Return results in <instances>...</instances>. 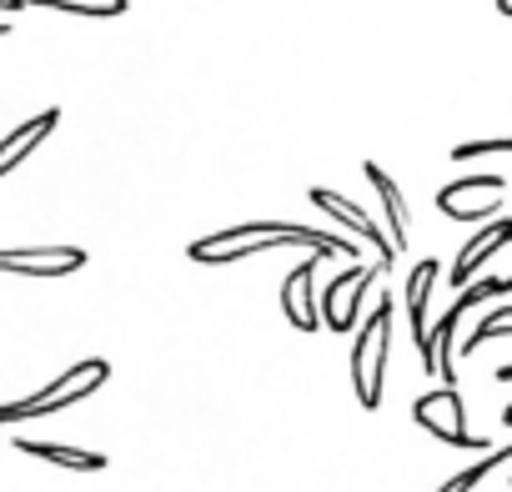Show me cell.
I'll use <instances>...</instances> for the list:
<instances>
[{
	"mask_svg": "<svg viewBox=\"0 0 512 492\" xmlns=\"http://www.w3.org/2000/svg\"><path fill=\"white\" fill-rule=\"evenodd\" d=\"M392 312H397V302H392V297H382V302L372 307V317H367V327H362L357 347H352V392H357L362 412H377V407H382L387 342H392Z\"/></svg>",
	"mask_w": 512,
	"mask_h": 492,
	"instance_id": "obj_3",
	"label": "cell"
},
{
	"mask_svg": "<svg viewBox=\"0 0 512 492\" xmlns=\"http://www.w3.org/2000/svg\"><path fill=\"white\" fill-rule=\"evenodd\" d=\"M307 201H312L317 211L337 216L342 226H352V231H357V236L372 246V252H377V262L392 272V262H397V241H392V231H382V226H377V221H372V216L357 206V201H347L342 191H327V186H312V191H307Z\"/></svg>",
	"mask_w": 512,
	"mask_h": 492,
	"instance_id": "obj_6",
	"label": "cell"
},
{
	"mask_svg": "<svg viewBox=\"0 0 512 492\" xmlns=\"http://www.w3.org/2000/svg\"><path fill=\"white\" fill-rule=\"evenodd\" d=\"M272 246H307V252H327V257H362V241L352 236H332L317 226H297V221H246V226H226L211 231L201 241L186 246V257L201 267H236L272 252Z\"/></svg>",
	"mask_w": 512,
	"mask_h": 492,
	"instance_id": "obj_1",
	"label": "cell"
},
{
	"mask_svg": "<svg viewBox=\"0 0 512 492\" xmlns=\"http://www.w3.org/2000/svg\"><path fill=\"white\" fill-rule=\"evenodd\" d=\"M507 482H512V477H507Z\"/></svg>",
	"mask_w": 512,
	"mask_h": 492,
	"instance_id": "obj_25",
	"label": "cell"
},
{
	"mask_svg": "<svg viewBox=\"0 0 512 492\" xmlns=\"http://www.w3.org/2000/svg\"><path fill=\"white\" fill-rule=\"evenodd\" d=\"M16 452L41 457L51 467L66 472H106V452H86V447H61V442H36V437H16Z\"/></svg>",
	"mask_w": 512,
	"mask_h": 492,
	"instance_id": "obj_12",
	"label": "cell"
},
{
	"mask_svg": "<svg viewBox=\"0 0 512 492\" xmlns=\"http://www.w3.org/2000/svg\"><path fill=\"white\" fill-rule=\"evenodd\" d=\"M111 377V362L106 357H81V362H71L51 387H41L36 397H21V402H6L0 407V422L6 427H16V422H26V417H51V412H66V407H76L81 397H91L101 382Z\"/></svg>",
	"mask_w": 512,
	"mask_h": 492,
	"instance_id": "obj_2",
	"label": "cell"
},
{
	"mask_svg": "<svg viewBox=\"0 0 512 492\" xmlns=\"http://www.w3.org/2000/svg\"><path fill=\"white\" fill-rule=\"evenodd\" d=\"M322 257L327 252H307L292 272H287V282H282V317L297 327V332H317L327 317H322V302H317V267H322Z\"/></svg>",
	"mask_w": 512,
	"mask_h": 492,
	"instance_id": "obj_7",
	"label": "cell"
},
{
	"mask_svg": "<svg viewBox=\"0 0 512 492\" xmlns=\"http://www.w3.org/2000/svg\"><path fill=\"white\" fill-rule=\"evenodd\" d=\"M86 267L81 246H41V252H0V272L11 277H71Z\"/></svg>",
	"mask_w": 512,
	"mask_h": 492,
	"instance_id": "obj_8",
	"label": "cell"
},
{
	"mask_svg": "<svg viewBox=\"0 0 512 492\" xmlns=\"http://www.w3.org/2000/svg\"><path fill=\"white\" fill-rule=\"evenodd\" d=\"M502 282H507V292H512V272H507V277H502Z\"/></svg>",
	"mask_w": 512,
	"mask_h": 492,
	"instance_id": "obj_24",
	"label": "cell"
},
{
	"mask_svg": "<svg viewBox=\"0 0 512 492\" xmlns=\"http://www.w3.org/2000/svg\"><path fill=\"white\" fill-rule=\"evenodd\" d=\"M497 337H512V307H497L492 317H482V322H477V332L467 337V352H472V347H482V342H497Z\"/></svg>",
	"mask_w": 512,
	"mask_h": 492,
	"instance_id": "obj_17",
	"label": "cell"
},
{
	"mask_svg": "<svg viewBox=\"0 0 512 492\" xmlns=\"http://www.w3.org/2000/svg\"><path fill=\"white\" fill-rule=\"evenodd\" d=\"M497 382H512V362H502V367H497Z\"/></svg>",
	"mask_w": 512,
	"mask_h": 492,
	"instance_id": "obj_21",
	"label": "cell"
},
{
	"mask_svg": "<svg viewBox=\"0 0 512 492\" xmlns=\"http://www.w3.org/2000/svg\"><path fill=\"white\" fill-rule=\"evenodd\" d=\"M502 422H507V427H512V407H507V412H502Z\"/></svg>",
	"mask_w": 512,
	"mask_h": 492,
	"instance_id": "obj_23",
	"label": "cell"
},
{
	"mask_svg": "<svg viewBox=\"0 0 512 492\" xmlns=\"http://www.w3.org/2000/svg\"><path fill=\"white\" fill-rule=\"evenodd\" d=\"M497 11H502V16L512 21V0H497Z\"/></svg>",
	"mask_w": 512,
	"mask_h": 492,
	"instance_id": "obj_22",
	"label": "cell"
},
{
	"mask_svg": "<svg viewBox=\"0 0 512 492\" xmlns=\"http://www.w3.org/2000/svg\"><path fill=\"white\" fill-rule=\"evenodd\" d=\"M437 272H442V262H417L412 267V277H407V327H412V337L417 342H427L432 337V327H427V297H432V282H437Z\"/></svg>",
	"mask_w": 512,
	"mask_h": 492,
	"instance_id": "obj_13",
	"label": "cell"
},
{
	"mask_svg": "<svg viewBox=\"0 0 512 492\" xmlns=\"http://www.w3.org/2000/svg\"><path fill=\"white\" fill-rule=\"evenodd\" d=\"M31 6L66 11V16H91V21H111V16H126L131 11V0H31Z\"/></svg>",
	"mask_w": 512,
	"mask_h": 492,
	"instance_id": "obj_15",
	"label": "cell"
},
{
	"mask_svg": "<svg viewBox=\"0 0 512 492\" xmlns=\"http://www.w3.org/2000/svg\"><path fill=\"white\" fill-rule=\"evenodd\" d=\"M412 422H417L427 437L447 442V447H477V452H492L487 437H472V432H467V407H462V392H457L452 382H442L437 392L417 397V402H412Z\"/></svg>",
	"mask_w": 512,
	"mask_h": 492,
	"instance_id": "obj_4",
	"label": "cell"
},
{
	"mask_svg": "<svg viewBox=\"0 0 512 492\" xmlns=\"http://www.w3.org/2000/svg\"><path fill=\"white\" fill-rule=\"evenodd\" d=\"M507 181L502 176H467V181H452V186H442L437 196H452V201H462V196H482V191H502Z\"/></svg>",
	"mask_w": 512,
	"mask_h": 492,
	"instance_id": "obj_19",
	"label": "cell"
},
{
	"mask_svg": "<svg viewBox=\"0 0 512 492\" xmlns=\"http://www.w3.org/2000/svg\"><path fill=\"white\" fill-rule=\"evenodd\" d=\"M437 211L452 216V221H482V216H497L502 211V196H482V201H452V196H437Z\"/></svg>",
	"mask_w": 512,
	"mask_h": 492,
	"instance_id": "obj_16",
	"label": "cell"
},
{
	"mask_svg": "<svg viewBox=\"0 0 512 492\" xmlns=\"http://www.w3.org/2000/svg\"><path fill=\"white\" fill-rule=\"evenodd\" d=\"M507 241H512V216H507V221H497V226H487V231H477V236L462 246L457 262H452V277H447V282H452V287H472V282H477V272H482V267H487L497 252H502Z\"/></svg>",
	"mask_w": 512,
	"mask_h": 492,
	"instance_id": "obj_9",
	"label": "cell"
},
{
	"mask_svg": "<svg viewBox=\"0 0 512 492\" xmlns=\"http://www.w3.org/2000/svg\"><path fill=\"white\" fill-rule=\"evenodd\" d=\"M362 176L372 181V191H377V201H382V211H387V231H392V241H397V246H407V241H412V211H407V201H402L397 181H392L377 161H362Z\"/></svg>",
	"mask_w": 512,
	"mask_h": 492,
	"instance_id": "obj_11",
	"label": "cell"
},
{
	"mask_svg": "<svg viewBox=\"0 0 512 492\" xmlns=\"http://www.w3.org/2000/svg\"><path fill=\"white\" fill-rule=\"evenodd\" d=\"M382 272H387L382 262H362V267H347L342 277H332V282L322 287V317H327L332 332H352V327H357L362 297H367V287H372Z\"/></svg>",
	"mask_w": 512,
	"mask_h": 492,
	"instance_id": "obj_5",
	"label": "cell"
},
{
	"mask_svg": "<svg viewBox=\"0 0 512 492\" xmlns=\"http://www.w3.org/2000/svg\"><path fill=\"white\" fill-rule=\"evenodd\" d=\"M472 156H512V136H487V141H462L452 146L447 161H472Z\"/></svg>",
	"mask_w": 512,
	"mask_h": 492,
	"instance_id": "obj_18",
	"label": "cell"
},
{
	"mask_svg": "<svg viewBox=\"0 0 512 492\" xmlns=\"http://www.w3.org/2000/svg\"><path fill=\"white\" fill-rule=\"evenodd\" d=\"M26 6H31V0H0V11H6V16H11V21H16V16H21V11H26Z\"/></svg>",
	"mask_w": 512,
	"mask_h": 492,
	"instance_id": "obj_20",
	"label": "cell"
},
{
	"mask_svg": "<svg viewBox=\"0 0 512 492\" xmlns=\"http://www.w3.org/2000/svg\"><path fill=\"white\" fill-rule=\"evenodd\" d=\"M502 462H512V442H507V447H492V452H482V457H477L472 467L452 472V477H447V482H442L437 492H472V487H477V482H482L487 472H497Z\"/></svg>",
	"mask_w": 512,
	"mask_h": 492,
	"instance_id": "obj_14",
	"label": "cell"
},
{
	"mask_svg": "<svg viewBox=\"0 0 512 492\" xmlns=\"http://www.w3.org/2000/svg\"><path fill=\"white\" fill-rule=\"evenodd\" d=\"M56 126H61V106H46L41 116H31L26 126H16L6 141H0V176H11V171H16V166H21V161H26L51 131H56Z\"/></svg>",
	"mask_w": 512,
	"mask_h": 492,
	"instance_id": "obj_10",
	"label": "cell"
}]
</instances>
